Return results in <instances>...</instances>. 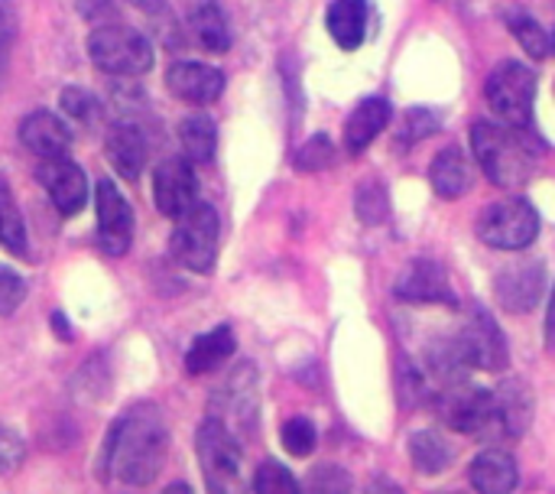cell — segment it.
<instances>
[{
	"mask_svg": "<svg viewBox=\"0 0 555 494\" xmlns=\"http://www.w3.org/2000/svg\"><path fill=\"white\" fill-rule=\"evenodd\" d=\"M169 453V430L156 404H137L130 407L107 433L101 446L98 476H114L124 485H150Z\"/></svg>",
	"mask_w": 555,
	"mask_h": 494,
	"instance_id": "cell-1",
	"label": "cell"
},
{
	"mask_svg": "<svg viewBox=\"0 0 555 494\" xmlns=\"http://www.w3.org/2000/svg\"><path fill=\"white\" fill-rule=\"evenodd\" d=\"M472 150L478 166L498 189H520L533 176L530 140L520 127H511L504 121H478L472 127Z\"/></svg>",
	"mask_w": 555,
	"mask_h": 494,
	"instance_id": "cell-2",
	"label": "cell"
},
{
	"mask_svg": "<svg viewBox=\"0 0 555 494\" xmlns=\"http://www.w3.org/2000/svg\"><path fill=\"white\" fill-rule=\"evenodd\" d=\"M88 55L101 72L117 75V78L143 75L153 68V42L124 23L98 26L88 39Z\"/></svg>",
	"mask_w": 555,
	"mask_h": 494,
	"instance_id": "cell-3",
	"label": "cell"
},
{
	"mask_svg": "<svg viewBox=\"0 0 555 494\" xmlns=\"http://www.w3.org/2000/svg\"><path fill=\"white\" fill-rule=\"evenodd\" d=\"M488 107L511 127H527L533 121V104H537V72L524 62H501L488 85H485Z\"/></svg>",
	"mask_w": 555,
	"mask_h": 494,
	"instance_id": "cell-4",
	"label": "cell"
},
{
	"mask_svg": "<svg viewBox=\"0 0 555 494\" xmlns=\"http://www.w3.org/2000/svg\"><path fill=\"white\" fill-rule=\"evenodd\" d=\"M218 235H221L218 212L205 202H195L182 218H176L169 238L172 257L192 274H208L218 257Z\"/></svg>",
	"mask_w": 555,
	"mask_h": 494,
	"instance_id": "cell-5",
	"label": "cell"
},
{
	"mask_svg": "<svg viewBox=\"0 0 555 494\" xmlns=\"http://www.w3.org/2000/svg\"><path fill=\"white\" fill-rule=\"evenodd\" d=\"M540 235V215L527 199H501L491 202L478 215V238L494 251H520L530 248Z\"/></svg>",
	"mask_w": 555,
	"mask_h": 494,
	"instance_id": "cell-6",
	"label": "cell"
},
{
	"mask_svg": "<svg viewBox=\"0 0 555 494\" xmlns=\"http://www.w3.org/2000/svg\"><path fill=\"white\" fill-rule=\"evenodd\" d=\"M195 446H198V466H202V476L208 482V494H231L234 482H237V472H241L237 436L218 417H208L198 427Z\"/></svg>",
	"mask_w": 555,
	"mask_h": 494,
	"instance_id": "cell-7",
	"label": "cell"
},
{
	"mask_svg": "<svg viewBox=\"0 0 555 494\" xmlns=\"http://www.w3.org/2000/svg\"><path fill=\"white\" fill-rule=\"evenodd\" d=\"M491 407H494V394L485 391V388H475L468 381H455V384H446L436 397V410H439V420L455 430V433H481L488 430L491 423Z\"/></svg>",
	"mask_w": 555,
	"mask_h": 494,
	"instance_id": "cell-8",
	"label": "cell"
},
{
	"mask_svg": "<svg viewBox=\"0 0 555 494\" xmlns=\"http://www.w3.org/2000/svg\"><path fill=\"white\" fill-rule=\"evenodd\" d=\"M468 368H481V371H504L511 355H507V339L498 326V319L485 309V306H472L465 329L455 335Z\"/></svg>",
	"mask_w": 555,
	"mask_h": 494,
	"instance_id": "cell-9",
	"label": "cell"
},
{
	"mask_svg": "<svg viewBox=\"0 0 555 494\" xmlns=\"http://www.w3.org/2000/svg\"><path fill=\"white\" fill-rule=\"evenodd\" d=\"M98 241L111 257H124L133 241V208L111 179L98 182Z\"/></svg>",
	"mask_w": 555,
	"mask_h": 494,
	"instance_id": "cell-10",
	"label": "cell"
},
{
	"mask_svg": "<svg viewBox=\"0 0 555 494\" xmlns=\"http://www.w3.org/2000/svg\"><path fill=\"white\" fill-rule=\"evenodd\" d=\"M153 199L166 218H182L198 202V179L185 156H169L153 169Z\"/></svg>",
	"mask_w": 555,
	"mask_h": 494,
	"instance_id": "cell-11",
	"label": "cell"
},
{
	"mask_svg": "<svg viewBox=\"0 0 555 494\" xmlns=\"http://www.w3.org/2000/svg\"><path fill=\"white\" fill-rule=\"evenodd\" d=\"M494 394V407H491V423L485 430V440H520L530 423H533V394L527 391V384L520 381H504Z\"/></svg>",
	"mask_w": 555,
	"mask_h": 494,
	"instance_id": "cell-12",
	"label": "cell"
},
{
	"mask_svg": "<svg viewBox=\"0 0 555 494\" xmlns=\"http://www.w3.org/2000/svg\"><path fill=\"white\" fill-rule=\"evenodd\" d=\"M397 296L410 306H455V290L446 277V267L429 261V257H420L413 261L400 280H397Z\"/></svg>",
	"mask_w": 555,
	"mask_h": 494,
	"instance_id": "cell-13",
	"label": "cell"
},
{
	"mask_svg": "<svg viewBox=\"0 0 555 494\" xmlns=\"http://www.w3.org/2000/svg\"><path fill=\"white\" fill-rule=\"evenodd\" d=\"M546 290V264L543 261H517L504 267L494 280V293L507 313H530Z\"/></svg>",
	"mask_w": 555,
	"mask_h": 494,
	"instance_id": "cell-14",
	"label": "cell"
},
{
	"mask_svg": "<svg viewBox=\"0 0 555 494\" xmlns=\"http://www.w3.org/2000/svg\"><path fill=\"white\" fill-rule=\"evenodd\" d=\"M39 182L49 192L52 205L59 208V215H78L88 202V179L85 169L65 156L59 160H42L39 163Z\"/></svg>",
	"mask_w": 555,
	"mask_h": 494,
	"instance_id": "cell-15",
	"label": "cell"
},
{
	"mask_svg": "<svg viewBox=\"0 0 555 494\" xmlns=\"http://www.w3.org/2000/svg\"><path fill=\"white\" fill-rule=\"evenodd\" d=\"M166 88L189 104H211L224 91V75L205 62H172L166 68Z\"/></svg>",
	"mask_w": 555,
	"mask_h": 494,
	"instance_id": "cell-16",
	"label": "cell"
},
{
	"mask_svg": "<svg viewBox=\"0 0 555 494\" xmlns=\"http://www.w3.org/2000/svg\"><path fill=\"white\" fill-rule=\"evenodd\" d=\"M20 143L39 156V160H59L68 153L72 147V130L62 117H55L52 111H33L23 124H20Z\"/></svg>",
	"mask_w": 555,
	"mask_h": 494,
	"instance_id": "cell-17",
	"label": "cell"
},
{
	"mask_svg": "<svg viewBox=\"0 0 555 494\" xmlns=\"http://www.w3.org/2000/svg\"><path fill=\"white\" fill-rule=\"evenodd\" d=\"M185 23L192 39L208 52H228L231 49V26L224 20V10L218 0H189L185 3Z\"/></svg>",
	"mask_w": 555,
	"mask_h": 494,
	"instance_id": "cell-18",
	"label": "cell"
},
{
	"mask_svg": "<svg viewBox=\"0 0 555 494\" xmlns=\"http://www.w3.org/2000/svg\"><path fill=\"white\" fill-rule=\"evenodd\" d=\"M517 479V463L501 449H485L468 466V482L478 494H514Z\"/></svg>",
	"mask_w": 555,
	"mask_h": 494,
	"instance_id": "cell-19",
	"label": "cell"
},
{
	"mask_svg": "<svg viewBox=\"0 0 555 494\" xmlns=\"http://www.w3.org/2000/svg\"><path fill=\"white\" fill-rule=\"evenodd\" d=\"M215 404H224V410H231V420H224V427H241L250 430L254 417H257V371L254 365H241L231 381L224 384V391L215 397Z\"/></svg>",
	"mask_w": 555,
	"mask_h": 494,
	"instance_id": "cell-20",
	"label": "cell"
},
{
	"mask_svg": "<svg viewBox=\"0 0 555 494\" xmlns=\"http://www.w3.org/2000/svg\"><path fill=\"white\" fill-rule=\"evenodd\" d=\"M107 163L124 176V179H137L140 169L146 166V137L140 134V127L133 124H114L107 130V143H104Z\"/></svg>",
	"mask_w": 555,
	"mask_h": 494,
	"instance_id": "cell-21",
	"label": "cell"
},
{
	"mask_svg": "<svg viewBox=\"0 0 555 494\" xmlns=\"http://www.w3.org/2000/svg\"><path fill=\"white\" fill-rule=\"evenodd\" d=\"M325 26L332 33V39L341 49H358L367 39V26H371V0H335L328 7Z\"/></svg>",
	"mask_w": 555,
	"mask_h": 494,
	"instance_id": "cell-22",
	"label": "cell"
},
{
	"mask_svg": "<svg viewBox=\"0 0 555 494\" xmlns=\"http://www.w3.org/2000/svg\"><path fill=\"white\" fill-rule=\"evenodd\" d=\"M234 349H237V339H234L231 326H215L211 332L198 335L189 345V352H185V371L195 375V378L211 375V371H218L234 355Z\"/></svg>",
	"mask_w": 555,
	"mask_h": 494,
	"instance_id": "cell-23",
	"label": "cell"
},
{
	"mask_svg": "<svg viewBox=\"0 0 555 494\" xmlns=\"http://www.w3.org/2000/svg\"><path fill=\"white\" fill-rule=\"evenodd\" d=\"M387 124H390V104L384 98H364L351 111V117L345 121V147H348V153H364Z\"/></svg>",
	"mask_w": 555,
	"mask_h": 494,
	"instance_id": "cell-24",
	"label": "cell"
},
{
	"mask_svg": "<svg viewBox=\"0 0 555 494\" xmlns=\"http://www.w3.org/2000/svg\"><path fill=\"white\" fill-rule=\"evenodd\" d=\"M472 163L465 160V153L459 147H446L433 166H429V182L436 189V195L442 199H462L472 189Z\"/></svg>",
	"mask_w": 555,
	"mask_h": 494,
	"instance_id": "cell-25",
	"label": "cell"
},
{
	"mask_svg": "<svg viewBox=\"0 0 555 494\" xmlns=\"http://www.w3.org/2000/svg\"><path fill=\"white\" fill-rule=\"evenodd\" d=\"M179 143L189 163H211L218 150V127L208 114H189L179 121Z\"/></svg>",
	"mask_w": 555,
	"mask_h": 494,
	"instance_id": "cell-26",
	"label": "cell"
},
{
	"mask_svg": "<svg viewBox=\"0 0 555 494\" xmlns=\"http://www.w3.org/2000/svg\"><path fill=\"white\" fill-rule=\"evenodd\" d=\"M410 459L420 476H439L452 466L455 453L436 430H420L410 436Z\"/></svg>",
	"mask_w": 555,
	"mask_h": 494,
	"instance_id": "cell-27",
	"label": "cell"
},
{
	"mask_svg": "<svg viewBox=\"0 0 555 494\" xmlns=\"http://www.w3.org/2000/svg\"><path fill=\"white\" fill-rule=\"evenodd\" d=\"M0 248H7L16 257H23L26 248H29L26 225H23V212L16 208V199H13L7 179H0Z\"/></svg>",
	"mask_w": 555,
	"mask_h": 494,
	"instance_id": "cell-28",
	"label": "cell"
},
{
	"mask_svg": "<svg viewBox=\"0 0 555 494\" xmlns=\"http://www.w3.org/2000/svg\"><path fill=\"white\" fill-rule=\"evenodd\" d=\"M507 26L511 33L520 39V46L530 52V59H546L553 52V36L543 29L540 20H533L527 10H511L507 13Z\"/></svg>",
	"mask_w": 555,
	"mask_h": 494,
	"instance_id": "cell-29",
	"label": "cell"
},
{
	"mask_svg": "<svg viewBox=\"0 0 555 494\" xmlns=\"http://www.w3.org/2000/svg\"><path fill=\"white\" fill-rule=\"evenodd\" d=\"M299 494H351V476L335 463L315 466L299 485Z\"/></svg>",
	"mask_w": 555,
	"mask_h": 494,
	"instance_id": "cell-30",
	"label": "cell"
},
{
	"mask_svg": "<svg viewBox=\"0 0 555 494\" xmlns=\"http://www.w3.org/2000/svg\"><path fill=\"white\" fill-rule=\"evenodd\" d=\"M280 443H283V449H286L289 456H296V459L312 456V453H315V443H319L315 423H312L309 417H293V420H286L283 430H280Z\"/></svg>",
	"mask_w": 555,
	"mask_h": 494,
	"instance_id": "cell-31",
	"label": "cell"
},
{
	"mask_svg": "<svg viewBox=\"0 0 555 494\" xmlns=\"http://www.w3.org/2000/svg\"><path fill=\"white\" fill-rule=\"evenodd\" d=\"M354 212L364 225H380L387 221L390 215V199H387V189L380 182H364L358 189V199H354Z\"/></svg>",
	"mask_w": 555,
	"mask_h": 494,
	"instance_id": "cell-32",
	"label": "cell"
},
{
	"mask_svg": "<svg viewBox=\"0 0 555 494\" xmlns=\"http://www.w3.org/2000/svg\"><path fill=\"white\" fill-rule=\"evenodd\" d=\"M254 494H299V482L283 463H263L254 476Z\"/></svg>",
	"mask_w": 555,
	"mask_h": 494,
	"instance_id": "cell-33",
	"label": "cell"
},
{
	"mask_svg": "<svg viewBox=\"0 0 555 494\" xmlns=\"http://www.w3.org/2000/svg\"><path fill=\"white\" fill-rule=\"evenodd\" d=\"M62 111H65L68 117H75L78 124L91 127V124H98L101 101H98L88 88H65V91H62Z\"/></svg>",
	"mask_w": 555,
	"mask_h": 494,
	"instance_id": "cell-34",
	"label": "cell"
},
{
	"mask_svg": "<svg viewBox=\"0 0 555 494\" xmlns=\"http://www.w3.org/2000/svg\"><path fill=\"white\" fill-rule=\"evenodd\" d=\"M332 160H335V143H332L325 134L309 137V140L299 147V153H296V166H299L302 173L325 169V166H332Z\"/></svg>",
	"mask_w": 555,
	"mask_h": 494,
	"instance_id": "cell-35",
	"label": "cell"
},
{
	"mask_svg": "<svg viewBox=\"0 0 555 494\" xmlns=\"http://www.w3.org/2000/svg\"><path fill=\"white\" fill-rule=\"evenodd\" d=\"M436 130H439L436 114H433V111H423V107H413V111H406L403 121H400L397 143H420V140H426V137L436 134Z\"/></svg>",
	"mask_w": 555,
	"mask_h": 494,
	"instance_id": "cell-36",
	"label": "cell"
},
{
	"mask_svg": "<svg viewBox=\"0 0 555 494\" xmlns=\"http://www.w3.org/2000/svg\"><path fill=\"white\" fill-rule=\"evenodd\" d=\"M26 300V283L16 270L0 267V316H13Z\"/></svg>",
	"mask_w": 555,
	"mask_h": 494,
	"instance_id": "cell-37",
	"label": "cell"
},
{
	"mask_svg": "<svg viewBox=\"0 0 555 494\" xmlns=\"http://www.w3.org/2000/svg\"><path fill=\"white\" fill-rule=\"evenodd\" d=\"M23 459H26L23 440L10 427H0V476L16 472L23 466Z\"/></svg>",
	"mask_w": 555,
	"mask_h": 494,
	"instance_id": "cell-38",
	"label": "cell"
},
{
	"mask_svg": "<svg viewBox=\"0 0 555 494\" xmlns=\"http://www.w3.org/2000/svg\"><path fill=\"white\" fill-rule=\"evenodd\" d=\"M13 42H16V13H13L10 0H0V81L7 75Z\"/></svg>",
	"mask_w": 555,
	"mask_h": 494,
	"instance_id": "cell-39",
	"label": "cell"
},
{
	"mask_svg": "<svg viewBox=\"0 0 555 494\" xmlns=\"http://www.w3.org/2000/svg\"><path fill=\"white\" fill-rule=\"evenodd\" d=\"M546 349L555 352V290L553 300H550V313H546Z\"/></svg>",
	"mask_w": 555,
	"mask_h": 494,
	"instance_id": "cell-40",
	"label": "cell"
},
{
	"mask_svg": "<svg viewBox=\"0 0 555 494\" xmlns=\"http://www.w3.org/2000/svg\"><path fill=\"white\" fill-rule=\"evenodd\" d=\"M137 10H143V13H150V16H156V13H163L166 10V0H130Z\"/></svg>",
	"mask_w": 555,
	"mask_h": 494,
	"instance_id": "cell-41",
	"label": "cell"
},
{
	"mask_svg": "<svg viewBox=\"0 0 555 494\" xmlns=\"http://www.w3.org/2000/svg\"><path fill=\"white\" fill-rule=\"evenodd\" d=\"M364 494H403L390 479H377V482H371V489Z\"/></svg>",
	"mask_w": 555,
	"mask_h": 494,
	"instance_id": "cell-42",
	"label": "cell"
},
{
	"mask_svg": "<svg viewBox=\"0 0 555 494\" xmlns=\"http://www.w3.org/2000/svg\"><path fill=\"white\" fill-rule=\"evenodd\" d=\"M163 494H195V492H192V489H189L185 482H172V485H169V489H166Z\"/></svg>",
	"mask_w": 555,
	"mask_h": 494,
	"instance_id": "cell-43",
	"label": "cell"
},
{
	"mask_svg": "<svg viewBox=\"0 0 555 494\" xmlns=\"http://www.w3.org/2000/svg\"><path fill=\"white\" fill-rule=\"evenodd\" d=\"M550 36H553V52H555V26H553V33H550Z\"/></svg>",
	"mask_w": 555,
	"mask_h": 494,
	"instance_id": "cell-44",
	"label": "cell"
},
{
	"mask_svg": "<svg viewBox=\"0 0 555 494\" xmlns=\"http://www.w3.org/2000/svg\"><path fill=\"white\" fill-rule=\"evenodd\" d=\"M452 494H455V492H452Z\"/></svg>",
	"mask_w": 555,
	"mask_h": 494,
	"instance_id": "cell-45",
	"label": "cell"
}]
</instances>
